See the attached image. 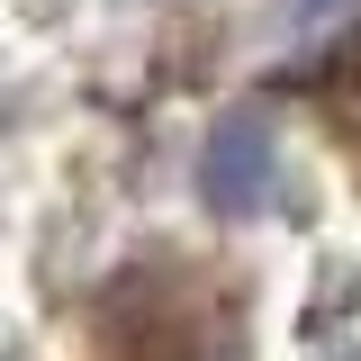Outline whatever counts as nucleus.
Returning <instances> with one entry per match:
<instances>
[{
	"label": "nucleus",
	"instance_id": "nucleus-2",
	"mask_svg": "<svg viewBox=\"0 0 361 361\" xmlns=\"http://www.w3.org/2000/svg\"><path fill=\"white\" fill-rule=\"evenodd\" d=\"M271 180H280V135H271V118L262 109L217 118L208 145H199V199H208V217H226V226L262 217Z\"/></svg>",
	"mask_w": 361,
	"mask_h": 361
},
{
	"label": "nucleus",
	"instance_id": "nucleus-3",
	"mask_svg": "<svg viewBox=\"0 0 361 361\" xmlns=\"http://www.w3.org/2000/svg\"><path fill=\"white\" fill-rule=\"evenodd\" d=\"M298 18H343V9H361V0H289Z\"/></svg>",
	"mask_w": 361,
	"mask_h": 361
},
{
	"label": "nucleus",
	"instance_id": "nucleus-1",
	"mask_svg": "<svg viewBox=\"0 0 361 361\" xmlns=\"http://www.w3.org/2000/svg\"><path fill=\"white\" fill-rule=\"evenodd\" d=\"M90 334L109 361H217L226 353V298L180 262H135L99 289Z\"/></svg>",
	"mask_w": 361,
	"mask_h": 361
}]
</instances>
